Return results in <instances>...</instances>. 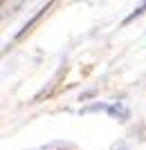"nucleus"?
<instances>
[{
  "label": "nucleus",
  "instance_id": "obj_2",
  "mask_svg": "<svg viewBox=\"0 0 146 150\" xmlns=\"http://www.w3.org/2000/svg\"><path fill=\"white\" fill-rule=\"evenodd\" d=\"M144 11H146V0H144V2H142L140 7H137V9H135L133 13H128L126 18H124V23H121V25H128V23H133V20L137 18V16H142V13H144Z\"/></svg>",
  "mask_w": 146,
  "mask_h": 150
},
{
  "label": "nucleus",
  "instance_id": "obj_1",
  "mask_svg": "<svg viewBox=\"0 0 146 150\" xmlns=\"http://www.w3.org/2000/svg\"><path fill=\"white\" fill-rule=\"evenodd\" d=\"M108 114L110 117H115V119H128V110L124 105H119V103H115V105H108Z\"/></svg>",
  "mask_w": 146,
  "mask_h": 150
}]
</instances>
